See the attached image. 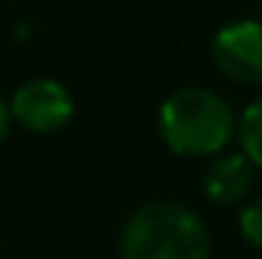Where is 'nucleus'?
I'll use <instances>...</instances> for the list:
<instances>
[{"instance_id":"nucleus-7","label":"nucleus","mask_w":262,"mask_h":259,"mask_svg":"<svg viewBox=\"0 0 262 259\" xmlns=\"http://www.w3.org/2000/svg\"><path fill=\"white\" fill-rule=\"evenodd\" d=\"M241 235L253 247H262V195L244 204V210H241Z\"/></svg>"},{"instance_id":"nucleus-4","label":"nucleus","mask_w":262,"mask_h":259,"mask_svg":"<svg viewBox=\"0 0 262 259\" xmlns=\"http://www.w3.org/2000/svg\"><path fill=\"white\" fill-rule=\"evenodd\" d=\"M9 116L37 134H52L64 128L73 116V98L55 79H31L25 82L9 104Z\"/></svg>"},{"instance_id":"nucleus-1","label":"nucleus","mask_w":262,"mask_h":259,"mask_svg":"<svg viewBox=\"0 0 262 259\" xmlns=\"http://www.w3.org/2000/svg\"><path fill=\"white\" fill-rule=\"evenodd\" d=\"M122 259H210V232L195 210L177 201H149L125 220Z\"/></svg>"},{"instance_id":"nucleus-8","label":"nucleus","mask_w":262,"mask_h":259,"mask_svg":"<svg viewBox=\"0 0 262 259\" xmlns=\"http://www.w3.org/2000/svg\"><path fill=\"white\" fill-rule=\"evenodd\" d=\"M9 119H12V116H9V107L0 101V143H3V137L9 134Z\"/></svg>"},{"instance_id":"nucleus-6","label":"nucleus","mask_w":262,"mask_h":259,"mask_svg":"<svg viewBox=\"0 0 262 259\" xmlns=\"http://www.w3.org/2000/svg\"><path fill=\"white\" fill-rule=\"evenodd\" d=\"M235 131H238V140H241V153H244L256 168H262V98L253 101V104L241 113Z\"/></svg>"},{"instance_id":"nucleus-5","label":"nucleus","mask_w":262,"mask_h":259,"mask_svg":"<svg viewBox=\"0 0 262 259\" xmlns=\"http://www.w3.org/2000/svg\"><path fill=\"white\" fill-rule=\"evenodd\" d=\"M253 168L256 165L244 153L220 156L216 162L207 165V171L201 177L204 195L213 204H238V201H244L253 189Z\"/></svg>"},{"instance_id":"nucleus-2","label":"nucleus","mask_w":262,"mask_h":259,"mask_svg":"<svg viewBox=\"0 0 262 259\" xmlns=\"http://www.w3.org/2000/svg\"><path fill=\"white\" fill-rule=\"evenodd\" d=\"M238 128L226 98L207 89H180L159 110V131L177 156H216Z\"/></svg>"},{"instance_id":"nucleus-3","label":"nucleus","mask_w":262,"mask_h":259,"mask_svg":"<svg viewBox=\"0 0 262 259\" xmlns=\"http://www.w3.org/2000/svg\"><path fill=\"white\" fill-rule=\"evenodd\" d=\"M213 61L241 85H262V21L241 18L220 28L213 37Z\"/></svg>"}]
</instances>
